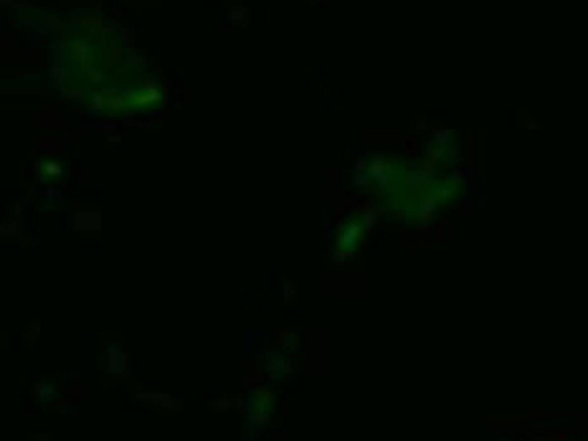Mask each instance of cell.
<instances>
[{
  "mask_svg": "<svg viewBox=\"0 0 588 441\" xmlns=\"http://www.w3.org/2000/svg\"><path fill=\"white\" fill-rule=\"evenodd\" d=\"M228 21L236 26H246L248 23V11L246 8H231L228 11Z\"/></svg>",
  "mask_w": 588,
  "mask_h": 441,
  "instance_id": "cell-1",
  "label": "cell"
},
{
  "mask_svg": "<svg viewBox=\"0 0 588 441\" xmlns=\"http://www.w3.org/2000/svg\"><path fill=\"white\" fill-rule=\"evenodd\" d=\"M307 3H309V6H312V3H319V0H307Z\"/></svg>",
  "mask_w": 588,
  "mask_h": 441,
  "instance_id": "cell-2",
  "label": "cell"
}]
</instances>
